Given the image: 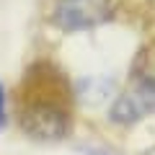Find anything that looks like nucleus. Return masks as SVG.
<instances>
[{
  "instance_id": "nucleus-3",
  "label": "nucleus",
  "mask_w": 155,
  "mask_h": 155,
  "mask_svg": "<svg viewBox=\"0 0 155 155\" xmlns=\"http://www.w3.org/2000/svg\"><path fill=\"white\" fill-rule=\"evenodd\" d=\"M155 111V78H142L124 91L111 106V122L116 124H134Z\"/></svg>"
},
{
  "instance_id": "nucleus-2",
  "label": "nucleus",
  "mask_w": 155,
  "mask_h": 155,
  "mask_svg": "<svg viewBox=\"0 0 155 155\" xmlns=\"http://www.w3.org/2000/svg\"><path fill=\"white\" fill-rule=\"evenodd\" d=\"M111 0H57L52 11V23L65 34L88 31L111 18Z\"/></svg>"
},
{
  "instance_id": "nucleus-1",
  "label": "nucleus",
  "mask_w": 155,
  "mask_h": 155,
  "mask_svg": "<svg viewBox=\"0 0 155 155\" xmlns=\"http://www.w3.org/2000/svg\"><path fill=\"white\" fill-rule=\"evenodd\" d=\"M21 129L34 140H62L70 132V114L54 98H31L21 106Z\"/></svg>"
},
{
  "instance_id": "nucleus-4",
  "label": "nucleus",
  "mask_w": 155,
  "mask_h": 155,
  "mask_svg": "<svg viewBox=\"0 0 155 155\" xmlns=\"http://www.w3.org/2000/svg\"><path fill=\"white\" fill-rule=\"evenodd\" d=\"M8 122V114H5V88L0 85V129H5Z\"/></svg>"
}]
</instances>
